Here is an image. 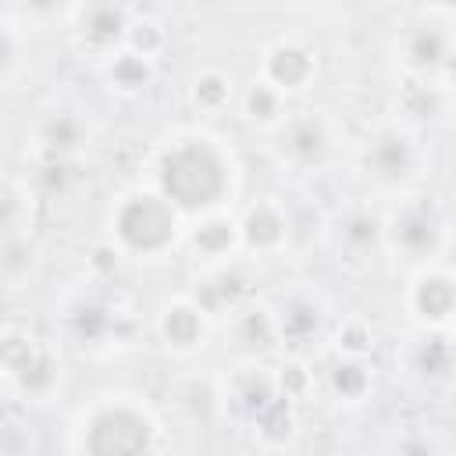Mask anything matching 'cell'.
<instances>
[{"mask_svg":"<svg viewBox=\"0 0 456 456\" xmlns=\"http://www.w3.org/2000/svg\"><path fill=\"white\" fill-rule=\"evenodd\" d=\"M274 385H278V395H281V399L296 403L303 392H310L314 374L306 370V363H303V360H289L285 367H278V370H274Z\"/></svg>","mask_w":456,"mask_h":456,"instance_id":"1f68e13d","label":"cell"},{"mask_svg":"<svg viewBox=\"0 0 456 456\" xmlns=\"http://www.w3.org/2000/svg\"><path fill=\"white\" fill-rule=\"evenodd\" d=\"M71 449L75 456H164V428L139 395L107 392L78 410Z\"/></svg>","mask_w":456,"mask_h":456,"instance_id":"7a4b0ae2","label":"cell"},{"mask_svg":"<svg viewBox=\"0 0 456 456\" xmlns=\"http://www.w3.org/2000/svg\"><path fill=\"white\" fill-rule=\"evenodd\" d=\"M406 314L420 331H449L456 310V278L445 260L420 264L406 281Z\"/></svg>","mask_w":456,"mask_h":456,"instance_id":"ba28073f","label":"cell"},{"mask_svg":"<svg viewBox=\"0 0 456 456\" xmlns=\"http://www.w3.org/2000/svg\"><path fill=\"white\" fill-rule=\"evenodd\" d=\"M324 388L331 392V399L346 403V406H360L370 392H374V367L367 360H353V356H331V363L324 367Z\"/></svg>","mask_w":456,"mask_h":456,"instance_id":"e0dca14e","label":"cell"},{"mask_svg":"<svg viewBox=\"0 0 456 456\" xmlns=\"http://www.w3.org/2000/svg\"><path fill=\"white\" fill-rule=\"evenodd\" d=\"M232 100H235V78L228 71H221V68H200L192 75V82H189V103H192V110L214 118L221 110H228Z\"/></svg>","mask_w":456,"mask_h":456,"instance_id":"cb8c5ba5","label":"cell"},{"mask_svg":"<svg viewBox=\"0 0 456 456\" xmlns=\"http://www.w3.org/2000/svg\"><path fill=\"white\" fill-rule=\"evenodd\" d=\"M196 260H210V264H228L242 253L239 246V217L232 210H210L200 217L185 221V239H182Z\"/></svg>","mask_w":456,"mask_h":456,"instance_id":"5bb4252c","label":"cell"},{"mask_svg":"<svg viewBox=\"0 0 456 456\" xmlns=\"http://www.w3.org/2000/svg\"><path fill=\"white\" fill-rule=\"evenodd\" d=\"M232 338L246 349V353H264L278 342L274 335V321H271V306H256V303H239L232 310Z\"/></svg>","mask_w":456,"mask_h":456,"instance_id":"603a6c76","label":"cell"},{"mask_svg":"<svg viewBox=\"0 0 456 456\" xmlns=\"http://www.w3.org/2000/svg\"><path fill=\"white\" fill-rule=\"evenodd\" d=\"M71 14V36L75 43L107 61L110 53H118L125 46V36H128V25H132V7L125 4H78L68 11Z\"/></svg>","mask_w":456,"mask_h":456,"instance_id":"30bf717a","label":"cell"},{"mask_svg":"<svg viewBox=\"0 0 456 456\" xmlns=\"http://www.w3.org/2000/svg\"><path fill=\"white\" fill-rule=\"evenodd\" d=\"M150 185L189 221L210 210H228L239 189V164L224 139L189 128L160 142Z\"/></svg>","mask_w":456,"mask_h":456,"instance_id":"6da1fadb","label":"cell"},{"mask_svg":"<svg viewBox=\"0 0 456 456\" xmlns=\"http://www.w3.org/2000/svg\"><path fill=\"white\" fill-rule=\"evenodd\" d=\"M107 239L118 246L121 256L164 260L182 246L185 217L153 185H132L107 210Z\"/></svg>","mask_w":456,"mask_h":456,"instance_id":"3957f363","label":"cell"},{"mask_svg":"<svg viewBox=\"0 0 456 456\" xmlns=\"http://www.w3.org/2000/svg\"><path fill=\"white\" fill-rule=\"evenodd\" d=\"M153 331L167 353L192 356L196 349H203V342L210 335V314L203 310V303L196 296H175V299L160 303V310L153 317Z\"/></svg>","mask_w":456,"mask_h":456,"instance_id":"7c38bea8","label":"cell"},{"mask_svg":"<svg viewBox=\"0 0 456 456\" xmlns=\"http://www.w3.org/2000/svg\"><path fill=\"white\" fill-rule=\"evenodd\" d=\"M114 324H118V310H110L107 303L82 299V303L71 310V328H75V335H78L82 342H93V346H96V342L110 338Z\"/></svg>","mask_w":456,"mask_h":456,"instance_id":"83f0119b","label":"cell"},{"mask_svg":"<svg viewBox=\"0 0 456 456\" xmlns=\"http://www.w3.org/2000/svg\"><path fill=\"white\" fill-rule=\"evenodd\" d=\"M239 103H242V118L264 132H278L281 121L289 118V96H281L278 89H271L264 78H253L242 93H239Z\"/></svg>","mask_w":456,"mask_h":456,"instance_id":"44dd1931","label":"cell"},{"mask_svg":"<svg viewBox=\"0 0 456 456\" xmlns=\"http://www.w3.org/2000/svg\"><path fill=\"white\" fill-rule=\"evenodd\" d=\"M374 346H378V335H374V328H370L367 321H360V317H349V321H342V324L335 328L331 349H335L338 356L367 360V356L374 353Z\"/></svg>","mask_w":456,"mask_h":456,"instance_id":"f1b7e54d","label":"cell"},{"mask_svg":"<svg viewBox=\"0 0 456 456\" xmlns=\"http://www.w3.org/2000/svg\"><path fill=\"white\" fill-rule=\"evenodd\" d=\"M292 239V217L281 200L260 196L239 217V246L249 256H278Z\"/></svg>","mask_w":456,"mask_h":456,"instance_id":"4fadbf2b","label":"cell"},{"mask_svg":"<svg viewBox=\"0 0 456 456\" xmlns=\"http://www.w3.org/2000/svg\"><path fill=\"white\" fill-rule=\"evenodd\" d=\"M274 135L281 160L296 171H321L338 146V128L324 110H289Z\"/></svg>","mask_w":456,"mask_h":456,"instance_id":"52a82bcc","label":"cell"},{"mask_svg":"<svg viewBox=\"0 0 456 456\" xmlns=\"http://www.w3.org/2000/svg\"><path fill=\"white\" fill-rule=\"evenodd\" d=\"M18 68V39L11 36V28H0V82Z\"/></svg>","mask_w":456,"mask_h":456,"instance_id":"e575fe53","label":"cell"},{"mask_svg":"<svg viewBox=\"0 0 456 456\" xmlns=\"http://www.w3.org/2000/svg\"><path fill=\"white\" fill-rule=\"evenodd\" d=\"M420 146L406 125H381L363 146V171L378 185H403L417 175Z\"/></svg>","mask_w":456,"mask_h":456,"instance_id":"9c48e42d","label":"cell"},{"mask_svg":"<svg viewBox=\"0 0 456 456\" xmlns=\"http://www.w3.org/2000/svg\"><path fill=\"white\" fill-rule=\"evenodd\" d=\"M449 239V217L431 196H403L381 217V249L403 256L406 264L442 260Z\"/></svg>","mask_w":456,"mask_h":456,"instance_id":"5b68a950","label":"cell"},{"mask_svg":"<svg viewBox=\"0 0 456 456\" xmlns=\"http://www.w3.org/2000/svg\"><path fill=\"white\" fill-rule=\"evenodd\" d=\"M335 235L338 249H346L353 260H363L367 253L381 249V214H374L370 207H349L338 214Z\"/></svg>","mask_w":456,"mask_h":456,"instance_id":"ffe728a7","label":"cell"},{"mask_svg":"<svg viewBox=\"0 0 456 456\" xmlns=\"http://www.w3.org/2000/svg\"><path fill=\"white\" fill-rule=\"evenodd\" d=\"M249 424H253V431H256V438L264 445H285L296 435V406L289 399L274 395Z\"/></svg>","mask_w":456,"mask_h":456,"instance_id":"4316f807","label":"cell"},{"mask_svg":"<svg viewBox=\"0 0 456 456\" xmlns=\"http://www.w3.org/2000/svg\"><path fill=\"white\" fill-rule=\"evenodd\" d=\"M103 78H107L110 93H118V96H142L157 78V61L121 46L118 53H110L103 61Z\"/></svg>","mask_w":456,"mask_h":456,"instance_id":"ac0fdd59","label":"cell"},{"mask_svg":"<svg viewBox=\"0 0 456 456\" xmlns=\"http://www.w3.org/2000/svg\"><path fill=\"white\" fill-rule=\"evenodd\" d=\"M125 256L118 253V246L110 242V239H103L96 249H93V256H89V267H93V274L96 278H107V274H114L118 271V264H121Z\"/></svg>","mask_w":456,"mask_h":456,"instance_id":"d6a6232c","label":"cell"},{"mask_svg":"<svg viewBox=\"0 0 456 456\" xmlns=\"http://www.w3.org/2000/svg\"><path fill=\"white\" fill-rule=\"evenodd\" d=\"M452 21H456V11L449 4H435V7H420L413 21L403 25L395 39V61L406 78L449 86L452 57H456Z\"/></svg>","mask_w":456,"mask_h":456,"instance_id":"277c9868","label":"cell"},{"mask_svg":"<svg viewBox=\"0 0 456 456\" xmlns=\"http://www.w3.org/2000/svg\"><path fill=\"white\" fill-rule=\"evenodd\" d=\"M413 370L428 381H442L452 370V346L449 331H424V338L413 349Z\"/></svg>","mask_w":456,"mask_h":456,"instance_id":"484cf974","label":"cell"},{"mask_svg":"<svg viewBox=\"0 0 456 456\" xmlns=\"http://www.w3.org/2000/svg\"><path fill=\"white\" fill-rule=\"evenodd\" d=\"M71 182H78V167L75 160H57V157H39V167H36V185L43 189V196L50 200H64Z\"/></svg>","mask_w":456,"mask_h":456,"instance_id":"4dcf8cb0","label":"cell"},{"mask_svg":"<svg viewBox=\"0 0 456 456\" xmlns=\"http://www.w3.org/2000/svg\"><path fill=\"white\" fill-rule=\"evenodd\" d=\"M0 381H7L21 399H46L61 385L57 353L21 324L0 328Z\"/></svg>","mask_w":456,"mask_h":456,"instance_id":"8992f818","label":"cell"},{"mask_svg":"<svg viewBox=\"0 0 456 456\" xmlns=\"http://www.w3.org/2000/svg\"><path fill=\"white\" fill-rule=\"evenodd\" d=\"M39 267V249L25 235H4L0 239V285L7 289H25L28 278Z\"/></svg>","mask_w":456,"mask_h":456,"instance_id":"d4e9b609","label":"cell"},{"mask_svg":"<svg viewBox=\"0 0 456 456\" xmlns=\"http://www.w3.org/2000/svg\"><path fill=\"white\" fill-rule=\"evenodd\" d=\"M7 214H11V192L0 185V224L7 221Z\"/></svg>","mask_w":456,"mask_h":456,"instance_id":"d590c367","label":"cell"},{"mask_svg":"<svg viewBox=\"0 0 456 456\" xmlns=\"http://www.w3.org/2000/svg\"><path fill=\"white\" fill-rule=\"evenodd\" d=\"M445 110H449V86L403 78V86H399V114L406 121H435Z\"/></svg>","mask_w":456,"mask_h":456,"instance_id":"7402d4cb","label":"cell"},{"mask_svg":"<svg viewBox=\"0 0 456 456\" xmlns=\"http://www.w3.org/2000/svg\"><path fill=\"white\" fill-rule=\"evenodd\" d=\"M271 321H274L278 342L299 346V342H306V338H314L321 331L324 306L314 296H306V292H292L278 306H271Z\"/></svg>","mask_w":456,"mask_h":456,"instance_id":"2e32d148","label":"cell"},{"mask_svg":"<svg viewBox=\"0 0 456 456\" xmlns=\"http://www.w3.org/2000/svg\"><path fill=\"white\" fill-rule=\"evenodd\" d=\"M86 146H89V125L75 110H50L36 125V150H39V157L78 160V153Z\"/></svg>","mask_w":456,"mask_h":456,"instance_id":"9a60e30c","label":"cell"},{"mask_svg":"<svg viewBox=\"0 0 456 456\" xmlns=\"http://www.w3.org/2000/svg\"><path fill=\"white\" fill-rule=\"evenodd\" d=\"M164 43H167V32H164V25H160L157 18L132 14L128 36H125V46H128V50H135V53H142V57H150V61H157V57H160V50H164Z\"/></svg>","mask_w":456,"mask_h":456,"instance_id":"f546056e","label":"cell"},{"mask_svg":"<svg viewBox=\"0 0 456 456\" xmlns=\"http://www.w3.org/2000/svg\"><path fill=\"white\" fill-rule=\"evenodd\" d=\"M317 53L314 46H306L303 39L296 36H281L274 39L264 57H260V71L256 78H264L271 89H278L281 96H296V93H306L317 78Z\"/></svg>","mask_w":456,"mask_h":456,"instance_id":"8fae6325","label":"cell"},{"mask_svg":"<svg viewBox=\"0 0 456 456\" xmlns=\"http://www.w3.org/2000/svg\"><path fill=\"white\" fill-rule=\"evenodd\" d=\"M274 395H278L274 370H271V367H260V363L239 367L235 378H232V385H228V392H224V399H228L246 420H253Z\"/></svg>","mask_w":456,"mask_h":456,"instance_id":"d6986e66","label":"cell"},{"mask_svg":"<svg viewBox=\"0 0 456 456\" xmlns=\"http://www.w3.org/2000/svg\"><path fill=\"white\" fill-rule=\"evenodd\" d=\"M399 456H442V449L431 435H406L399 445Z\"/></svg>","mask_w":456,"mask_h":456,"instance_id":"836d02e7","label":"cell"}]
</instances>
